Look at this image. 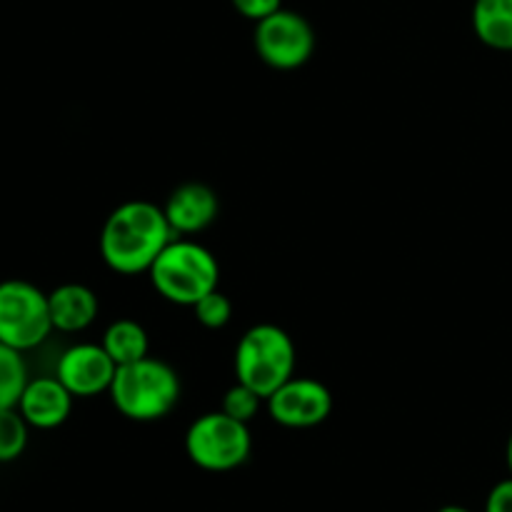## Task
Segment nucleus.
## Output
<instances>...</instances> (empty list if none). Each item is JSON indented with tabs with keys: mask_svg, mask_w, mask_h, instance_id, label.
I'll return each instance as SVG.
<instances>
[{
	"mask_svg": "<svg viewBox=\"0 0 512 512\" xmlns=\"http://www.w3.org/2000/svg\"><path fill=\"white\" fill-rule=\"evenodd\" d=\"M175 238L178 235L160 205L150 200H128L105 220L100 230V255L118 275L148 273L165 245Z\"/></svg>",
	"mask_w": 512,
	"mask_h": 512,
	"instance_id": "1",
	"label": "nucleus"
},
{
	"mask_svg": "<svg viewBox=\"0 0 512 512\" xmlns=\"http://www.w3.org/2000/svg\"><path fill=\"white\" fill-rule=\"evenodd\" d=\"M180 375L165 360L143 358L120 365L108 395L115 410L135 423L165 418L180 400Z\"/></svg>",
	"mask_w": 512,
	"mask_h": 512,
	"instance_id": "2",
	"label": "nucleus"
},
{
	"mask_svg": "<svg viewBox=\"0 0 512 512\" xmlns=\"http://www.w3.org/2000/svg\"><path fill=\"white\" fill-rule=\"evenodd\" d=\"M150 283L168 303L193 308L198 300L218 290V258L205 245L188 238H175L148 270Z\"/></svg>",
	"mask_w": 512,
	"mask_h": 512,
	"instance_id": "3",
	"label": "nucleus"
},
{
	"mask_svg": "<svg viewBox=\"0 0 512 512\" xmlns=\"http://www.w3.org/2000/svg\"><path fill=\"white\" fill-rule=\"evenodd\" d=\"M295 343L280 325L258 323L243 333L235 348V378L268 400L295 375Z\"/></svg>",
	"mask_w": 512,
	"mask_h": 512,
	"instance_id": "4",
	"label": "nucleus"
},
{
	"mask_svg": "<svg viewBox=\"0 0 512 512\" xmlns=\"http://www.w3.org/2000/svg\"><path fill=\"white\" fill-rule=\"evenodd\" d=\"M253 435L248 423L228 413H205L193 420L185 433V453L190 463L208 473H230L250 458Z\"/></svg>",
	"mask_w": 512,
	"mask_h": 512,
	"instance_id": "5",
	"label": "nucleus"
},
{
	"mask_svg": "<svg viewBox=\"0 0 512 512\" xmlns=\"http://www.w3.org/2000/svg\"><path fill=\"white\" fill-rule=\"evenodd\" d=\"M53 330L48 293L28 280L0 283V343L28 353L43 345Z\"/></svg>",
	"mask_w": 512,
	"mask_h": 512,
	"instance_id": "6",
	"label": "nucleus"
},
{
	"mask_svg": "<svg viewBox=\"0 0 512 512\" xmlns=\"http://www.w3.org/2000/svg\"><path fill=\"white\" fill-rule=\"evenodd\" d=\"M253 43L265 65L273 70H295L313 58L318 40L305 15L280 8L278 13L255 23Z\"/></svg>",
	"mask_w": 512,
	"mask_h": 512,
	"instance_id": "7",
	"label": "nucleus"
},
{
	"mask_svg": "<svg viewBox=\"0 0 512 512\" xmlns=\"http://www.w3.org/2000/svg\"><path fill=\"white\" fill-rule=\"evenodd\" d=\"M268 413L283 428L305 430L325 423L333 413V393L328 385L315 378L293 375L285 385H280L268 400Z\"/></svg>",
	"mask_w": 512,
	"mask_h": 512,
	"instance_id": "8",
	"label": "nucleus"
},
{
	"mask_svg": "<svg viewBox=\"0 0 512 512\" xmlns=\"http://www.w3.org/2000/svg\"><path fill=\"white\" fill-rule=\"evenodd\" d=\"M118 365L103 345L78 343L65 350L55 365V378L73 393V398H95L108 393Z\"/></svg>",
	"mask_w": 512,
	"mask_h": 512,
	"instance_id": "9",
	"label": "nucleus"
},
{
	"mask_svg": "<svg viewBox=\"0 0 512 512\" xmlns=\"http://www.w3.org/2000/svg\"><path fill=\"white\" fill-rule=\"evenodd\" d=\"M73 393L55 375L50 378H30L18 400V413L35 430H55L70 418Z\"/></svg>",
	"mask_w": 512,
	"mask_h": 512,
	"instance_id": "10",
	"label": "nucleus"
},
{
	"mask_svg": "<svg viewBox=\"0 0 512 512\" xmlns=\"http://www.w3.org/2000/svg\"><path fill=\"white\" fill-rule=\"evenodd\" d=\"M165 218L178 238L203 233L220 213V200L215 190L205 183H183L170 193L163 205Z\"/></svg>",
	"mask_w": 512,
	"mask_h": 512,
	"instance_id": "11",
	"label": "nucleus"
},
{
	"mask_svg": "<svg viewBox=\"0 0 512 512\" xmlns=\"http://www.w3.org/2000/svg\"><path fill=\"white\" fill-rule=\"evenodd\" d=\"M48 305L53 328L60 333H80L90 328L100 310L98 295L83 283L58 285L53 293H48Z\"/></svg>",
	"mask_w": 512,
	"mask_h": 512,
	"instance_id": "12",
	"label": "nucleus"
},
{
	"mask_svg": "<svg viewBox=\"0 0 512 512\" xmlns=\"http://www.w3.org/2000/svg\"><path fill=\"white\" fill-rule=\"evenodd\" d=\"M473 30L493 50H512V0H475Z\"/></svg>",
	"mask_w": 512,
	"mask_h": 512,
	"instance_id": "13",
	"label": "nucleus"
},
{
	"mask_svg": "<svg viewBox=\"0 0 512 512\" xmlns=\"http://www.w3.org/2000/svg\"><path fill=\"white\" fill-rule=\"evenodd\" d=\"M105 350H108L110 358L115 360V365H128L135 363V360L148 358L150 340L148 333H145L143 325L138 320L120 318L115 323L108 325V330L103 333V340H100Z\"/></svg>",
	"mask_w": 512,
	"mask_h": 512,
	"instance_id": "14",
	"label": "nucleus"
},
{
	"mask_svg": "<svg viewBox=\"0 0 512 512\" xmlns=\"http://www.w3.org/2000/svg\"><path fill=\"white\" fill-rule=\"evenodd\" d=\"M28 380V365H25L23 353L0 343V410L18 405Z\"/></svg>",
	"mask_w": 512,
	"mask_h": 512,
	"instance_id": "15",
	"label": "nucleus"
},
{
	"mask_svg": "<svg viewBox=\"0 0 512 512\" xmlns=\"http://www.w3.org/2000/svg\"><path fill=\"white\" fill-rule=\"evenodd\" d=\"M30 425L18 408L0 410V463H13L28 448Z\"/></svg>",
	"mask_w": 512,
	"mask_h": 512,
	"instance_id": "16",
	"label": "nucleus"
},
{
	"mask_svg": "<svg viewBox=\"0 0 512 512\" xmlns=\"http://www.w3.org/2000/svg\"><path fill=\"white\" fill-rule=\"evenodd\" d=\"M193 313L203 328L220 330L233 318V303H230L228 295H223L220 290H213V293H208L203 300H198L193 305Z\"/></svg>",
	"mask_w": 512,
	"mask_h": 512,
	"instance_id": "17",
	"label": "nucleus"
},
{
	"mask_svg": "<svg viewBox=\"0 0 512 512\" xmlns=\"http://www.w3.org/2000/svg\"><path fill=\"white\" fill-rule=\"evenodd\" d=\"M260 403H263V398H260L253 388H248V385H243V383H235L233 388H228V393H225L223 408L220 410H223V413H228L230 418L250 423V420L258 415Z\"/></svg>",
	"mask_w": 512,
	"mask_h": 512,
	"instance_id": "18",
	"label": "nucleus"
},
{
	"mask_svg": "<svg viewBox=\"0 0 512 512\" xmlns=\"http://www.w3.org/2000/svg\"><path fill=\"white\" fill-rule=\"evenodd\" d=\"M230 3L243 18L253 20V23H260L263 18L283 8V0H230Z\"/></svg>",
	"mask_w": 512,
	"mask_h": 512,
	"instance_id": "19",
	"label": "nucleus"
},
{
	"mask_svg": "<svg viewBox=\"0 0 512 512\" xmlns=\"http://www.w3.org/2000/svg\"><path fill=\"white\" fill-rule=\"evenodd\" d=\"M485 512H512V475L500 480L485 500Z\"/></svg>",
	"mask_w": 512,
	"mask_h": 512,
	"instance_id": "20",
	"label": "nucleus"
},
{
	"mask_svg": "<svg viewBox=\"0 0 512 512\" xmlns=\"http://www.w3.org/2000/svg\"><path fill=\"white\" fill-rule=\"evenodd\" d=\"M505 460H508V470H510V475H512V433H510V438H508V448H505Z\"/></svg>",
	"mask_w": 512,
	"mask_h": 512,
	"instance_id": "21",
	"label": "nucleus"
},
{
	"mask_svg": "<svg viewBox=\"0 0 512 512\" xmlns=\"http://www.w3.org/2000/svg\"><path fill=\"white\" fill-rule=\"evenodd\" d=\"M438 512H473V510L463 508V505H445V508H440Z\"/></svg>",
	"mask_w": 512,
	"mask_h": 512,
	"instance_id": "22",
	"label": "nucleus"
},
{
	"mask_svg": "<svg viewBox=\"0 0 512 512\" xmlns=\"http://www.w3.org/2000/svg\"><path fill=\"white\" fill-rule=\"evenodd\" d=\"M510 53H512V50H510Z\"/></svg>",
	"mask_w": 512,
	"mask_h": 512,
	"instance_id": "23",
	"label": "nucleus"
}]
</instances>
